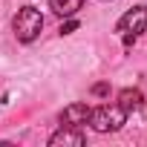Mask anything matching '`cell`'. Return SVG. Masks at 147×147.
I'll return each instance as SVG.
<instances>
[{"label": "cell", "instance_id": "5", "mask_svg": "<svg viewBox=\"0 0 147 147\" xmlns=\"http://www.w3.org/2000/svg\"><path fill=\"white\" fill-rule=\"evenodd\" d=\"M49 144H52V147H61V144H63V147H66V144L81 147V144H84V133H81L78 127H63V124H61V130L49 136Z\"/></svg>", "mask_w": 147, "mask_h": 147}, {"label": "cell", "instance_id": "6", "mask_svg": "<svg viewBox=\"0 0 147 147\" xmlns=\"http://www.w3.org/2000/svg\"><path fill=\"white\" fill-rule=\"evenodd\" d=\"M141 104H144V95H141V90H121L118 92V107L121 110H127V113H133V110H141Z\"/></svg>", "mask_w": 147, "mask_h": 147}, {"label": "cell", "instance_id": "2", "mask_svg": "<svg viewBox=\"0 0 147 147\" xmlns=\"http://www.w3.org/2000/svg\"><path fill=\"white\" fill-rule=\"evenodd\" d=\"M124 121H127V110H121L118 104H101L90 110V124L98 133H115L124 127Z\"/></svg>", "mask_w": 147, "mask_h": 147}, {"label": "cell", "instance_id": "8", "mask_svg": "<svg viewBox=\"0 0 147 147\" xmlns=\"http://www.w3.org/2000/svg\"><path fill=\"white\" fill-rule=\"evenodd\" d=\"M75 29H78V20H66V23L61 26V35H72Z\"/></svg>", "mask_w": 147, "mask_h": 147}, {"label": "cell", "instance_id": "3", "mask_svg": "<svg viewBox=\"0 0 147 147\" xmlns=\"http://www.w3.org/2000/svg\"><path fill=\"white\" fill-rule=\"evenodd\" d=\"M144 29H147V6H133V9L124 12L121 20L115 23V32L124 35V43H127V46H130Z\"/></svg>", "mask_w": 147, "mask_h": 147}, {"label": "cell", "instance_id": "4", "mask_svg": "<svg viewBox=\"0 0 147 147\" xmlns=\"http://www.w3.org/2000/svg\"><path fill=\"white\" fill-rule=\"evenodd\" d=\"M90 121V107L87 104H69L61 113V124L63 127H84Z\"/></svg>", "mask_w": 147, "mask_h": 147}, {"label": "cell", "instance_id": "7", "mask_svg": "<svg viewBox=\"0 0 147 147\" xmlns=\"http://www.w3.org/2000/svg\"><path fill=\"white\" fill-rule=\"evenodd\" d=\"M49 6H52L55 15H61V18H72V15L84 6V0H49Z\"/></svg>", "mask_w": 147, "mask_h": 147}, {"label": "cell", "instance_id": "9", "mask_svg": "<svg viewBox=\"0 0 147 147\" xmlns=\"http://www.w3.org/2000/svg\"><path fill=\"white\" fill-rule=\"evenodd\" d=\"M92 92H95V95H107V92H110V87H107V84H95V87H92Z\"/></svg>", "mask_w": 147, "mask_h": 147}, {"label": "cell", "instance_id": "1", "mask_svg": "<svg viewBox=\"0 0 147 147\" xmlns=\"http://www.w3.org/2000/svg\"><path fill=\"white\" fill-rule=\"evenodd\" d=\"M12 29H15V38L20 43H32L43 29V15L35 6H23V9H18V15L12 20Z\"/></svg>", "mask_w": 147, "mask_h": 147}]
</instances>
